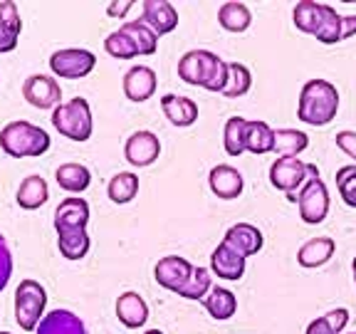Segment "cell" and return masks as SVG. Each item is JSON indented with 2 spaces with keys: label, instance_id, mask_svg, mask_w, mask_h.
<instances>
[{
  "label": "cell",
  "instance_id": "cell-1",
  "mask_svg": "<svg viewBox=\"0 0 356 334\" xmlns=\"http://www.w3.org/2000/svg\"><path fill=\"white\" fill-rule=\"evenodd\" d=\"M178 77L186 84L222 95L228 84V62L213 55L211 50H191L178 60Z\"/></svg>",
  "mask_w": 356,
  "mask_h": 334
},
{
  "label": "cell",
  "instance_id": "cell-2",
  "mask_svg": "<svg viewBox=\"0 0 356 334\" xmlns=\"http://www.w3.org/2000/svg\"><path fill=\"white\" fill-rule=\"evenodd\" d=\"M339 111V89L329 79H309L297 102V119L309 127H327Z\"/></svg>",
  "mask_w": 356,
  "mask_h": 334
},
{
  "label": "cell",
  "instance_id": "cell-3",
  "mask_svg": "<svg viewBox=\"0 0 356 334\" xmlns=\"http://www.w3.org/2000/svg\"><path fill=\"white\" fill-rule=\"evenodd\" d=\"M50 134L42 127H35L30 122H10L0 132V146L13 159H25V156H42L50 149Z\"/></svg>",
  "mask_w": 356,
  "mask_h": 334
},
{
  "label": "cell",
  "instance_id": "cell-4",
  "mask_svg": "<svg viewBox=\"0 0 356 334\" xmlns=\"http://www.w3.org/2000/svg\"><path fill=\"white\" fill-rule=\"evenodd\" d=\"M52 127L70 141H87L92 136V109L84 97H74L70 102H62L57 109H52Z\"/></svg>",
  "mask_w": 356,
  "mask_h": 334
},
{
  "label": "cell",
  "instance_id": "cell-5",
  "mask_svg": "<svg viewBox=\"0 0 356 334\" xmlns=\"http://www.w3.org/2000/svg\"><path fill=\"white\" fill-rule=\"evenodd\" d=\"M297 206H300V218L307 225H319L329 216V189L319 178V168L314 164H309V181L297 193Z\"/></svg>",
  "mask_w": 356,
  "mask_h": 334
},
{
  "label": "cell",
  "instance_id": "cell-6",
  "mask_svg": "<svg viewBox=\"0 0 356 334\" xmlns=\"http://www.w3.org/2000/svg\"><path fill=\"white\" fill-rule=\"evenodd\" d=\"M44 307H47V292L38 280H22L15 289V322L25 332H35L42 322Z\"/></svg>",
  "mask_w": 356,
  "mask_h": 334
},
{
  "label": "cell",
  "instance_id": "cell-7",
  "mask_svg": "<svg viewBox=\"0 0 356 334\" xmlns=\"http://www.w3.org/2000/svg\"><path fill=\"white\" fill-rule=\"evenodd\" d=\"M307 181H309V164L300 161V159H277L270 166V184L287 193L292 203H297V191H302Z\"/></svg>",
  "mask_w": 356,
  "mask_h": 334
},
{
  "label": "cell",
  "instance_id": "cell-8",
  "mask_svg": "<svg viewBox=\"0 0 356 334\" xmlns=\"http://www.w3.org/2000/svg\"><path fill=\"white\" fill-rule=\"evenodd\" d=\"M97 65V57L89 50L82 47H67V50H57L50 57V70L57 77L65 79H82L87 77Z\"/></svg>",
  "mask_w": 356,
  "mask_h": 334
},
{
  "label": "cell",
  "instance_id": "cell-9",
  "mask_svg": "<svg viewBox=\"0 0 356 334\" xmlns=\"http://www.w3.org/2000/svg\"><path fill=\"white\" fill-rule=\"evenodd\" d=\"M22 97L35 109H57L62 104V89L55 77L47 74H30L22 82Z\"/></svg>",
  "mask_w": 356,
  "mask_h": 334
},
{
  "label": "cell",
  "instance_id": "cell-10",
  "mask_svg": "<svg viewBox=\"0 0 356 334\" xmlns=\"http://www.w3.org/2000/svg\"><path fill=\"white\" fill-rule=\"evenodd\" d=\"M161 154V141L154 132H136L131 134L124 144V156L127 161L136 168H146L159 159Z\"/></svg>",
  "mask_w": 356,
  "mask_h": 334
},
{
  "label": "cell",
  "instance_id": "cell-11",
  "mask_svg": "<svg viewBox=\"0 0 356 334\" xmlns=\"http://www.w3.org/2000/svg\"><path fill=\"white\" fill-rule=\"evenodd\" d=\"M220 243L228 245L230 250L248 260L250 255H257L262 250L265 238H262V230L257 225H252V223H235L228 228V233H225V238Z\"/></svg>",
  "mask_w": 356,
  "mask_h": 334
},
{
  "label": "cell",
  "instance_id": "cell-12",
  "mask_svg": "<svg viewBox=\"0 0 356 334\" xmlns=\"http://www.w3.org/2000/svg\"><path fill=\"white\" fill-rule=\"evenodd\" d=\"M191 275H193V265H191L186 257H178V255L161 257L154 267L156 283L161 285V287H166L168 292H176V295H178V289L191 280Z\"/></svg>",
  "mask_w": 356,
  "mask_h": 334
},
{
  "label": "cell",
  "instance_id": "cell-13",
  "mask_svg": "<svg viewBox=\"0 0 356 334\" xmlns=\"http://www.w3.org/2000/svg\"><path fill=\"white\" fill-rule=\"evenodd\" d=\"M208 186H211V191L220 200H235L243 193L245 181H243V173L235 166H230V164H218V166H213L211 173H208Z\"/></svg>",
  "mask_w": 356,
  "mask_h": 334
},
{
  "label": "cell",
  "instance_id": "cell-14",
  "mask_svg": "<svg viewBox=\"0 0 356 334\" xmlns=\"http://www.w3.org/2000/svg\"><path fill=\"white\" fill-rule=\"evenodd\" d=\"M141 22H146L159 38L178 28V13L168 0H146L141 6Z\"/></svg>",
  "mask_w": 356,
  "mask_h": 334
},
{
  "label": "cell",
  "instance_id": "cell-15",
  "mask_svg": "<svg viewBox=\"0 0 356 334\" xmlns=\"http://www.w3.org/2000/svg\"><path fill=\"white\" fill-rule=\"evenodd\" d=\"M89 223V203L79 196H70L57 206L55 211V230L65 233V230H87Z\"/></svg>",
  "mask_w": 356,
  "mask_h": 334
},
{
  "label": "cell",
  "instance_id": "cell-16",
  "mask_svg": "<svg viewBox=\"0 0 356 334\" xmlns=\"http://www.w3.org/2000/svg\"><path fill=\"white\" fill-rule=\"evenodd\" d=\"M124 95L131 102H146L156 95V84L159 77L151 67L146 65H134L127 74H124Z\"/></svg>",
  "mask_w": 356,
  "mask_h": 334
},
{
  "label": "cell",
  "instance_id": "cell-17",
  "mask_svg": "<svg viewBox=\"0 0 356 334\" xmlns=\"http://www.w3.org/2000/svg\"><path fill=\"white\" fill-rule=\"evenodd\" d=\"M161 109L166 114V119L178 129L193 127L198 122V104L191 97L181 95H163L161 97Z\"/></svg>",
  "mask_w": 356,
  "mask_h": 334
},
{
  "label": "cell",
  "instance_id": "cell-18",
  "mask_svg": "<svg viewBox=\"0 0 356 334\" xmlns=\"http://www.w3.org/2000/svg\"><path fill=\"white\" fill-rule=\"evenodd\" d=\"M211 273L218 275L220 280H230L238 283L245 275V257L233 253L228 245L218 243V248L211 253Z\"/></svg>",
  "mask_w": 356,
  "mask_h": 334
},
{
  "label": "cell",
  "instance_id": "cell-19",
  "mask_svg": "<svg viewBox=\"0 0 356 334\" xmlns=\"http://www.w3.org/2000/svg\"><path fill=\"white\" fill-rule=\"evenodd\" d=\"M334 253H337V243L329 235H317V238L307 240L297 250V262L307 270H314V267L327 265L334 257Z\"/></svg>",
  "mask_w": 356,
  "mask_h": 334
},
{
  "label": "cell",
  "instance_id": "cell-20",
  "mask_svg": "<svg viewBox=\"0 0 356 334\" xmlns=\"http://www.w3.org/2000/svg\"><path fill=\"white\" fill-rule=\"evenodd\" d=\"M35 334H89L87 324L70 310H55L47 312L42 322L38 324Z\"/></svg>",
  "mask_w": 356,
  "mask_h": 334
},
{
  "label": "cell",
  "instance_id": "cell-21",
  "mask_svg": "<svg viewBox=\"0 0 356 334\" xmlns=\"http://www.w3.org/2000/svg\"><path fill=\"white\" fill-rule=\"evenodd\" d=\"M117 317L127 329H139L149 319V307L139 292H122L117 300Z\"/></svg>",
  "mask_w": 356,
  "mask_h": 334
},
{
  "label": "cell",
  "instance_id": "cell-22",
  "mask_svg": "<svg viewBox=\"0 0 356 334\" xmlns=\"http://www.w3.org/2000/svg\"><path fill=\"white\" fill-rule=\"evenodd\" d=\"M22 20L17 6L6 0L0 3V55L3 52H13L17 47V40H20Z\"/></svg>",
  "mask_w": 356,
  "mask_h": 334
},
{
  "label": "cell",
  "instance_id": "cell-23",
  "mask_svg": "<svg viewBox=\"0 0 356 334\" xmlns=\"http://www.w3.org/2000/svg\"><path fill=\"white\" fill-rule=\"evenodd\" d=\"M15 198H17V206L25 208V211H38L50 198V186H47V181L42 176L33 173V176L20 181V189H17Z\"/></svg>",
  "mask_w": 356,
  "mask_h": 334
},
{
  "label": "cell",
  "instance_id": "cell-24",
  "mask_svg": "<svg viewBox=\"0 0 356 334\" xmlns=\"http://www.w3.org/2000/svg\"><path fill=\"white\" fill-rule=\"evenodd\" d=\"M55 181L67 193H82V191H87L89 184H92V173H89V168L84 166V164L70 161V164L57 166Z\"/></svg>",
  "mask_w": 356,
  "mask_h": 334
},
{
  "label": "cell",
  "instance_id": "cell-25",
  "mask_svg": "<svg viewBox=\"0 0 356 334\" xmlns=\"http://www.w3.org/2000/svg\"><path fill=\"white\" fill-rule=\"evenodd\" d=\"M203 307H206V312L213 319L225 322V319H230L235 312H238V297H235V292H230L228 287H218L216 285V287L208 292L206 300H203Z\"/></svg>",
  "mask_w": 356,
  "mask_h": 334
},
{
  "label": "cell",
  "instance_id": "cell-26",
  "mask_svg": "<svg viewBox=\"0 0 356 334\" xmlns=\"http://www.w3.org/2000/svg\"><path fill=\"white\" fill-rule=\"evenodd\" d=\"M218 22H220L222 30L240 35V33H245V30L250 28L252 13H250V8L245 6V3L230 0V3H222L220 10H218Z\"/></svg>",
  "mask_w": 356,
  "mask_h": 334
},
{
  "label": "cell",
  "instance_id": "cell-27",
  "mask_svg": "<svg viewBox=\"0 0 356 334\" xmlns=\"http://www.w3.org/2000/svg\"><path fill=\"white\" fill-rule=\"evenodd\" d=\"M307 146H309V136L300 129H277L275 132L273 154H277V159H300Z\"/></svg>",
  "mask_w": 356,
  "mask_h": 334
},
{
  "label": "cell",
  "instance_id": "cell-28",
  "mask_svg": "<svg viewBox=\"0 0 356 334\" xmlns=\"http://www.w3.org/2000/svg\"><path fill=\"white\" fill-rule=\"evenodd\" d=\"M275 146V129H270L267 122H250L245 127V151L250 154H270Z\"/></svg>",
  "mask_w": 356,
  "mask_h": 334
},
{
  "label": "cell",
  "instance_id": "cell-29",
  "mask_svg": "<svg viewBox=\"0 0 356 334\" xmlns=\"http://www.w3.org/2000/svg\"><path fill=\"white\" fill-rule=\"evenodd\" d=\"M106 193H109L111 203H131L139 193V176L131 171H119L117 176H111L109 186H106Z\"/></svg>",
  "mask_w": 356,
  "mask_h": 334
},
{
  "label": "cell",
  "instance_id": "cell-30",
  "mask_svg": "<svg viewBox=\"0 0 356 334\" xmlns=\"http://www.w3.org/2000/svg\"><path fill=\"white\" fill-rule=\"evenodd\" d=\"M322 15H324V3H314V0H302V3L295 6V10H292V20H295L297 30L305 35H312V38L317 33Z\"/></svg>",
  "mask_w": 356,
  "mask_h": 334
},
{
  "label": "cell",
  "instance_id": "cell-31",
  "mask_svg": "<svg viewBox=\"0 0 356 334\" xmlns=\"http://www.w3.org/2000/svg\"><path fill=\"white\" fill-rule=\"evenodd\" d=\"M89 240L87 230H65V233H57V248H60V255L65 260H82L89 253Z\"/></svg>",
  "mask_w": 356,
  "mask_h": 334
},
{
  "label": "cell",
  "instance_id": "cell-32",
  "mask_svg": "<svg viewBox=\"0 0 356 334\" xmlns=\"http://www.w3.org/2000/svg\"><path fill=\"white\" fill-rule=\"evenodd\" d=\"M211 270L206 267H193V275L191 280L184 285V287L178 289V297H184V300H195V302H203L208 297V292L213 289V278H211Z\"/></svg>",
  "mask_w": 356,
  "mask_h": 334
},
{
  "label": "cell",
  "instance_id": "cell-33",
  "mask_svg": "<svg viewBox=\"0 0 356 334\" xmlns=\"http://www.w3.org/2000/svg\"><path fill=\"white\" fill-rule=\"evenodd\" d=\"M252 87V74L243 62H228V84L222 89V97H243L248 95Z\"/></svg>",
  "mask_w": 356,
  "mask_h": 334
},
{
  "label": "cell",
  "instance_id": "cell-34",
  "mask_svg": "<svg viewBox=\"0 0 356 334\" xmlns=\"http://www.w3.org/2000/svg\"><path fill=\"white\" fill-rule=\"evenodd\" d=\"M122 30L134 40L139 55H154L156 47H159V35H156L146 22H141V20L127 22V25H122Z\"/></svg>",
  "mask_w": 356,
  "mask_h": 334
},
{
  "label": "cell",
  "instance_id": "cell-35",
  "mask_svg": "<svg viewBox=\"0 0 356 334\" xmlns=\"http://www.w3.org/2000/svg\"><path fill=\"white\" fill-rule=\"evenodd\" d=\"M245 127L248 119L245 117H230L222 129V146L228 156H240L245 154Z\"/></svg>",
  "mask_w": 356,
  "mask_h": 334
},
{
  "label": "cell",
  "instance_id": "cell-36",
  "mask_svg": "<svg viewBox=\"0 0 356 334\" xmlns=\"http://www.w3.org/2000/svg\"><path fill=\"white\" fill-rule=\"evenodd\" d=\"M314 38H317L322 45L341 42V15L334 10L332 6H327V3H324V15H322V22H319L317 33H314Z\"/></svg>",
  "mask_w": 356,
  "mask_h": 334
},
{
  "label": "cell",
  "instance_id": "cell-37",
  "mask_svg": "<svg viewBox=\"0 0 356 334\" xmlns=\"http://www.w3.org/2000/svg\"><path fill=\"white\" fill-rule=\"evenodd\" d=\"M104 50H106V55L117 57V60H131V57L139 55V50H136V45H134V40L129 38V35L124 33L122 28L106 35V40H104Z\"/></svg>",
  "mask_w": 356,
  "mask_h": 334
},
{
  "label": "cell",
  "instance_id": "cell-38",
  "mask_svg": "<svg viewBox=\"0 0 356 334\" xmlns=\"http://www.w3.org/2000/svg\"><path fill=\"white\" fill-rule=\"evenodd\" d=\"M337 191L349 208H356V166H341L337 171Z\"/></svg>",
  "mask_w": 356,
  "mask_h": 334
},
{
  "label": "cell",
  "instance_id": "cell-39",
  "mask_svg": "<svg viewBox=\"0 0 356 334\" xmlns=\"http://www.w3.org/2000/svg\"><path fill=\"white\" fill-rule=\"evenodd\" d=\"M10 275H13V255H10V248H8L6 235L0 233V292L8 287Z\"/></svg>",
  "mask_w": 356,
  "mask_h": 334
},
{
  "label": "cell",
  "instance_id": "cell-40",
  "mask_svg": "<svg viewBox=\"0 0 356 334\" xmlns=\"http://www.w3.org/2000/svg\"><path fill=\"white\" fill-rule=\"evenodd\" d=\"M324 319H327L329 327H332L337 334H344L346 324H349V310H344V307H337V310L327 312V315H324Z\"/></svg>",
  "mask_w": 356,
  "mask_h": 334
},
{
  "label": "cell",
  "instance_id": "cell-41",
  "mask_svg": "<svg viewBox=\"0 0 356 334\" xmlns=\"http://www.w3.org/2000/svg\"><path fill=\"white\" fill-rule=\"evenodd\" d=\"M337 146H339L349 159H354L356 161V132H349V129L339 132L337 134Z\"/></svg>",
  "mask_w": 356,
  "mask_h": 334
},
{
  "label": "cell",
  "instance_id": "cell-42",
  "mask_svg": "<svg viewBox=\"0 0 356 334\" xmlns=\"http://www.w3.org/2000/svg\"><path fill=\"white\" fill-rule=\"evenodd\" d=\"M305 334H337V332L329 327V322L324 319V315H322V317L312 319V322L307 324V332Z\"/></svg>",
  "mask_w": 356,
  "mask_h": 334
},
{
  "label": "cell",
  "instance_id": "cell-43",
  "mask_svg": "<svg viewBox=\"0 0 356 334\" xmlns=\"http://www.w3.org/2000/svg\"><path fill=\"white\" fill-rule=\"evenodd\" d=\"M134 8V3L131 0H122V3H109L106 6V15L109 17H124L129 10Z\"/></svg>",
  "mask_w": 356,
  "mask_h": 334
},
{
  "label": "cell",
  "instance_id": "cell-44",
  "mask_svg": "<svg viewBox=\"0 0 356 334\" xmlns=\"http://www.w3.org/2000/svg\"><path fill=\"white\" fill-rule=\"evenodd\" d=\"M356 35V15H341V40H349Z\"/></svg>",
  "mask_w": 356,
  "mask_h": 334
},
{
  "label": "cell",
  "instance_id": "cell-45",
  "mask_svg": "<svg viewBox=\"0 0 356 334\" xmlns=\"http://www.w3.org/2000/svg\"><path fill=\"white\" fill-rule=\"evenodd\" d=\"M144 334H163L161 329H149V332H144Z\"/></svg>",
  "mask_w": 356,
  "mask_h": 334
},
{
  "label": "cell",
  "instance_id": "cell-46",
  "mask_svg": "<svg viewBox=\"0 0 356 334\" xmlns=\"http://www.w3.org/2000/svg\"><path fill=\"white\" fill-rule=\"evenodd\" d=\"M351 267H354V283H356V257H354V262H351Z\"/></svg>",
  "mask_w": 356,
  "mask_h": 334
},
{
  "label": "cell",
  "instance_id": "cell-47",
  "mask_svg": "<svg viewBox=\"0 0 356 334\" xmlns=\"http://www.w3.org/2000/svg\"><path fill=\"white\" fill-rule=\"evenodd\" d=\"M0 334H10V332H0Z\"/></svg>",
  "mask_w": 356,
  "mask_h": 334
},
{
  "label": "cell",
  "instance_id": "cell-48",
  "mask_svg": "<svg viewBox=\"0 0 356 334\" xmlns=\"http://www.w3.org/2000/svg\"><path fill=\"white\" fill-rule=\"evenodd\" d=\"M346 334H356V332H346Z\"/></svg>",
  "mask_w": 356,
  "mask_h": 334
}]
</instances>
